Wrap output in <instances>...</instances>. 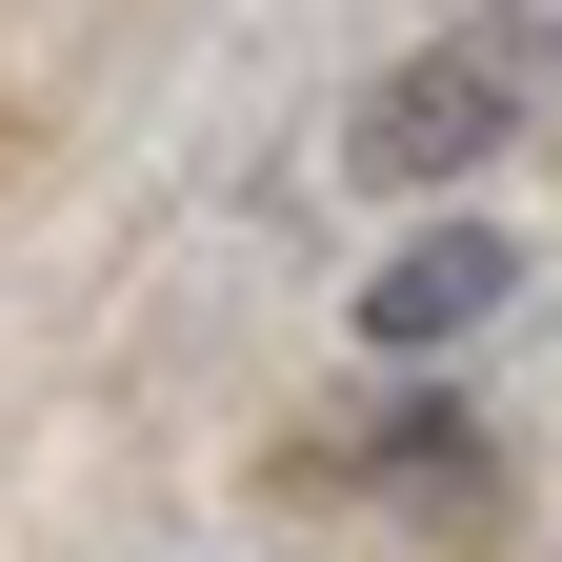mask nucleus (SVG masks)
Segmentation results:
<instances>
[{"label":"nucleus","mask_w":562,"mask_h":562,"mask_svg":"<svg viewBox=\"0 0 562 562\" xmlns=\"http://www.w3.org/2000/svg\"><path fill=\"white\" fill-rule=\"evenodd\" d=\"M503 140H522V41H402L341 101V181L362 201H462Z\"/></svg>","instance_id":"f257e3e1"},{"label":"nucleus","mask_w":562,"mask_h":562,"mask_svg":"<svg viewBox=\"0 0 562 562\" xmlns=\"http://www.w3.org/2000/svg\"><path fill=\"white\" fill-rule=\"evenodd\" d=\"M522 222H482V201H402V241L362 261V302H341V341H362L382 382H422V362H462L482 322H522Z\"/></svg>","instance_id":"f03ea898"}]
</instances>
